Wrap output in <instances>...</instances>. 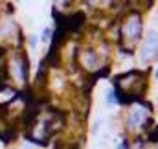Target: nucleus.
<instances>
[{
  "instance_id": "8",
  "label": "nucleus",
  "mask_w": 158,
  "mask_h": 149,
  "mask_svg": "<svg viewBox=\"0 0 158 149\" xmlns=\"http://www.w3.org/2000/svg\"><path fill=\"white\" fill-rule=\"evenodd\" d=\"M155 77H156V79H158V70H156V75H155Z\"/></svg>"
},
{
  "instance_id": "7",
  "label": "nucleus",
  "mask_w": 158,
  "mask_h": 149,
  "mask_svg": "<svg viewBox=\"0 0 158 149\" xmlns=\"http://www.w3.org/2000/svg\"><path fill=\"white\" fill-rule=\"evenodd\" d=\"M118 149H125V144H121V146H118Z\"/></svg>"
},
{
  "instance_id": "3",
  "label": "nucleus",
  "mask_w": 158,
  "mask_h": 149,
  "mask_svg": "<svg viewBox=\"0 0 158 149\" xmlns=\"http://www.w3.org/2000/svg\"><path fill=\"white\" fill-rule=\"evenodd\" d=\"M143 109H134V111L131 112V116H129V125L131 127H134V125H140V121L143 120Z\"/></svg>"
},
{
  "instance_id": "4",
  "label": "nucleus",
  "mask_w": 158,
  "mask_h": 149,
  "mask_svg": "<svg viewBox=\"0 0 158 149\" xmlns=\"http://www.w3.org/2000/svg\"><path fill=\"white\" fill-rule=\"evenodd\" d=\"M40 39H42L44 42H46V40H50V39H52V28H44V30H42V35H40Z\"/></svg>"
},
{
  "instance_id": "2",
  "label": "nucleus",
  "mask_w": 158,
  "mask_h": 149,
  "mask_svg": "<svg viewBox=\"0 0 158 149\" xmlns=\"http://www.w3.org/2000/svg\"><path fill=\"white\" fill-rule=\"evenodd\" d=\"M125 32H127V37L131 39V40H136V39L140 37V33H142V20H140L138 17L131 19V20L127 22Z\"/></svg>"
},
{
  "instance_id": "5",
  "label": "nucleus",
  "mask_w": 158,
  "mask_h": 149,
  "mask_svg": "<svg viewBox=\"0 0 158 149\" xmlns=\"http://www.w3.org/2000/svg\"><path fill=\"white\" fill-rule=\"evenodd\" d=\"M114 101H116V98H114V92H109V96H107V103H109V105H112Z\"/></svg>"
},
{
  "instance_id": "1",
  "label": "nucleus",
  "mask_w": 158,
  "mask_h": 149,
  "mask_svg": "<svg viewBox=\"0 0 158 149\" xmlns=\"http://www.w3.org/2000/svg\"><path fill=\"white\" fill-rule=\"evenodd\" d=\"M158 46V33L156 32H149L147 40H145V46H143V52H142V63H145L156 50Z\"/></svg>"
},
{
  "instance_id": "6",
  "label": "nucleus",
  "mask_w": 158,
  "mask_h": 149,
  "mask_svg": "<svg viewBox=\"0 0 158 149\" xmlns=\"http://www.w3.org/2000/svg\"><path fill=\"white\" fill-rule=\"evenodd\" d=\"M28 40H30V46H31V48H35V46H37V37H35V35H30Z\"/></svg>"
}]
</instances>
